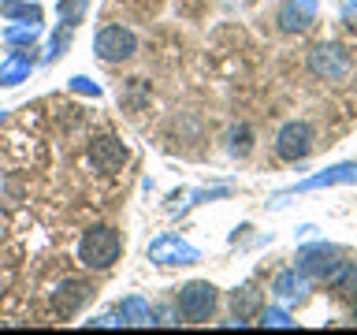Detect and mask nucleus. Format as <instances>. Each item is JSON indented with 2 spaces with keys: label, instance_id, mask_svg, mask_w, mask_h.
Listing matches in <instances>:
<instances>
[{
  "label": "nucleus",
  "instance_id": "f257e3e1",
  "mask_svg": "<svg viewBox=\"0 0 357 335\" xmlns=\"http://www.w3.org/2000/svg\"><path fill=\"white\" fill-rule=\"evenodd\" d=\"M123 253V234L116 228H105V223H97V228H89L82 239H78V261L82 268L89 272H105L119 261Z\"/></svg>",
  "mask_w": 357,
  "mask_h": 335
},
{
  "label": "nucleus",
  "instance_id": "f03ea898",
  "mask_svg": "<svg viewBox=\"0 0 357 335\" xmlns=\"http://www.w3.org/2000/svg\"><path fill=\"white\" fill-rule=\"evenodd\" d=\"M309 71L317 75L320 82L342 86V82H350V75H354V56H350V49H342V45L324 41L309 52Z\"/></svg>",
  "mask_w": 357,
  "mask_h": 335
},
{
  "label": "nucleus",
  "instance_id": "7ed1b4c3",
  "mask_svg": "<svg viewBox=\"0 0 357 335\" xmlns=\"http://www.w3.org/2000/svg\"><path fill=\"white\" fill-rule=\"evenodd\" d=\"M178 313L190 320V324H208L212 320V313H216L220 306V295H216V287L205 283V279H194V283H186L183 290H178Z\"/></svg>",
  "mask_w": 357,
  "mask_h": 335
},
{
  "label": "nucleus",
  "instance_id": "20e7f679",
  "mask_svg": "<svg viewBox=\"0 0 357 335\" xmlns=\"http://www.w3.org/2000/svg\"><path fill=\"white\" fill-rule=\"evenodd\" d=\"M339 265H342V250L339 246H328V242L305 246V250L298 253V272L305 279H320V283H328V279L339 272Z\"/></svg>",
  "mask_w": 357,
  "mask_h": 335
},
{
  "label": "nucleus",
  "instance_id": "39448f33",
  "mask_svg": "<svg viewBox=\"0 0 357 335\" xmlns=\"http://www.w3.org/2000/svg\"><path fill=\"white\" fill-rule=\"evenodd\" d=\"M312 145H317V134H312L309 123H298V119L287 123V127L275 134V156L287 161V164L305 161V156L312 153Z\"/></svg>",
  "mask_w": 357,
  "mask_h": 335
},
{
  "label": "nucleus",
  "instance_id": "423d86ee",
  "mask_svg": "<svg viewBox=\"0 0 357 335\" xmlns=\"http://www.w3.org/2000/svg\"><path fill=\"white\" fill-rule=\"evenodd\" d=\"M93 49H97V56L105 64H127L130 56L138 52V38H134L127 27H105L97 34Z\"/></svg>",
  "mask_w": 357,
  "mask_h": 335
},
{
  "label": "nucleus",
  "instance_id": "0eeeda50",
  "mask_svg": "<svg viewBox=\"0 0 357 335\" xmlns=\"http://www.w3.org/2000/svg\"><path fill=\"white\" fill-rule=\"evenodd\" d=\"M86 161H89V168H93V172L112 175V172H119V168L127 164V145H123L119 138H112V134H105V138H93V142H89Z\"/></svg>",
  "mask_w": 357,
  "mask_h": 335
},
{
  "label": "nucleus",
  "instance_id": "6e6552de",
  "mask_svg": "<svg viewBox=\"0 0 357 335\" xmlns=\"http://www.w3.org/2000/svg\"><path fill=\"white\" fill-rule=\"evenodd\" d=\"M149 261L153 265H197L201 253L190 242L178 239V234H160V239L149 246Z\"/></svg>",
  "mask_w": 357,
  "mask_h": 335
},
{
  "label": "nucleus",
  "instance_id": "1a4fd4ad",
  "mask_svg": "<svg viewBox=\"0 0 357 335\" xmlns=\"http://www.w3.org/2000/svg\"><path fill=\"white\" fill-rule=\"evenodd\" d=\"M317 19V0H287L275 15V27L283 34H305Z\"/></svg>",
  "mask_w": 357,
  "mask_h": 335
},
{
  "label": "nucleus",
  "instance_id": "9d476101",
  "mask_svg": "<svg viewBox=\"0 0 357 335\" xmlns=\"http://www.w3.org/2000/svg\"><path fill=\"white\" fill-rule=\"evenodd\" d=\"M89 298H93V287L89 283H82V279H63V283L56 287V295H52V306H56L60 317H75Z\"/></svg>",
  "mask_w": 357,
  "mask_h": 335
},
{
  "label": "nucleus",
  "instance_id": "9b49d317",
  "mask_svg": "<svg viewBox=\"0 0 357 335\" xmlns=\"http://www.w3.org/2000/svg\"><path fill=\"white\" fill-rule=\"evenodd\" d=\"M33 52H30V45L26 49H15V52H8L4 60H0V86H19V82H26L30 71H33Z\"/></svg>",
  "mask_w": 357,
  "mask_h": 335
},
{
  "label": "nucleus",
  "instance_id": "f8f14e48",
  "mask_svg": "<svg viewBox=\"0 0 357 335\" xmlns=\"http://www.w3.org/2000/svg\"><path fill=\"white\" fill-rule=\"evenodd\" d=\"M272 295L279 302H301L309 295V279L298 272V268H290V272H279L275 283H272Z\"/></svg>",
  "mask_w": 357,
  "mask_h": 335
},
{
  "label": "nucleus",
  "instance_id": "ddd939ff",
  "mask_svg": "<svg viewBox=\"0 0 357 335\" xmlns=\"http://www.w3.org/2000/svg\"><path fill=\"white\" fill-rule=\"evenodd\" d=\"M116 317H119V324H130V328H153L156 324V313L142 298H123L116 306Z\"/></svg>",
  "mask_w": 357,
  "mask_h": 335
},
{
  "label": "nucleus",
  "instance_id": "4468645a",
  "mask_svg": "<svg viewBox=\"0 0 357 335\" xmlns=\"http://www.w3.org/2000/svg\"><path fill=\"white\" fill-rule=\"evenodd\" d=\"M346 183H357V164L328 168L324 175H312V179H305V183L294 186V190H320V186H346Z\"/></svg>",
  "mask_w": 357,
  "mask_h": 335
},
{
  "label": "nucleus",
  "instance_id": "2eb2a0df",
  "mask_svg": "<svg viewBox=\"0 0 357 335\" xmlns=\"http://www.w3.org/2000/svg\"><path fill=\"white\" fill-rule=\"evenodd\" d=\"M231 306H234V317H238V320L257 317V313H261V290H257L253 283L242 287V290H234V295H231Z\"/></svg>",
  "mask_w": 357,
  "mask_h": 335
},
{
  "label": "nucleus",
  "instance_id": "dca6fc26",
  "mask_svg": "<svg viewBox=\"0 0 357 335\" xmlns=\"http://www.w3.org/2000/svg\"><path fill=\"white\" fill-rule=\"evenodd\" d=\"M0 15H4V19H19V22H38V27H41V8L26 4V0H0Z\"/></svg>",
  "mask_w": 357,
  "mask_h": 335
},
{
  "label": "nucleus",
  "instance_id": "f3484780",
  "mask_svg": "<svg viewBox=\"0 0 357 335\" xmlns=\"http://www.w3.org/2000/svg\"><path fill=\"white\" fill-rule=\"evenodd\" d=\"M38 34H41L38 22H11V27H4V41L8 45H33Z\"/></svg>",
  "mask_w": 357,
  "mask_h": 335
},
{
  "label": "nucleus",
  "instance_id": "a211bd4d",
  "mask_svg": "<svg viewBox=\"0 0 357 335\" xmlns=\"http://www.w3.org/2000/svg\"><path fill=\"white\" fill-rule=\"evenodd\" d=\"M145 100H149V82L145 78H127V89H123V105L130 112H138Z\"/></svg>",
  "mask_w": 357,
  "mask_h": 335
},
{
  "label": "nucleus",
  "instance_id": "6ab92c4d",
  "mask_svg": "<svg viewBox=\"0 0 357 335\" xmlns=\"http://www.w3.org/2000/svg\"><path fill=\"white\" fill-rule=\"evenodd\" d=\"M250 149H253V134H250V127H231V134H227V153L245 156Z\"/></svg>",
  "mask_w": 357,
  "mask_h": 335
},
{
  "label": "nucleus",
  "instance_id": "aec40b11",
  "mask_svg": "<svg viewBox=\"0 0 357 335\" xmlns=\"http://www.w3.org/2000/svg\"><path fill=\"white\" fill-rule=\"evenodd\" d=\"M86 8H89V0H60V19H63V27H78V22L86 19Z\"/></svg>",
  "mask_w": 357,
  "mask_h": 335
},
{
  "label": "nucleus",
  "instance_id": "412c9836",
  "mask_svg": "<svg viewBox=\"0 0 357 335\" xmlns=\"http://www.w3.org/2000/svg\"><path fill=\"white\" fill-rule=\"evenodd\" d=\"M257 317H261L264 328H294L290 313H287V309H279V306H272V309H264V306H261V313H257Z\"/></svg>",
  "mask_w": 357,
  "mask_h": 335
},
{
  "label": "nucleus",
  "instance_id": "4be33fe9",
  "mask_svg": "<svg viewBox=\"0 0 357 335\" xmlns=\"http://www.w3.org/2000/svg\"><path fill=\"white\" fill-rule=\"evenodd\" d=\"M71 89H75V94H89V97H100V86L93 82V78H86V75H75V78H71Z\"/></svg>",
  "mask_w": 357,
  "mask_h": 335
},
{
  "label": "nucleus",
  "instance_id": "5701e85b",
  "mask_svg": "<svg viewBox=\"0 0 357 335\" xmlns=\"http://www.w3.org/2000/svg\"><path fill=\"white\" fill-rule=\"evenodd\" d=\"M346 19H357V4H346Z\"/></svg>",
  "mask_w": 357,
  "mask_h": 335
},
{
  "label": "nucleus",
  "instance_id": "b1692460",
  "mask_svg": "<svg viewBox=\"0 0 357 335\" xmlns=\"http://www.w3.org/2000/svg\"><path fill=\"white\" fill-rule=\"evenodd\" d=\"M354 317H357V302H354Z\"/></svg>",
  "mask_w": 357,
  "mask_h": 335
},
{
  "label": "nucleus",
  "instance_id": "393cba45",
  "mask_svg": "<svg viewBox=\"0 0 357 335\" xmlns=\"http://www.w3.org/2000/svg\"><path fill=\"white\" fill-rule=\"evenodd\" d=\"M0 123H4V112H0Z\"/></svg>",
  "mask_w": 357,
  "mask_h": 335
}]
</instances>
